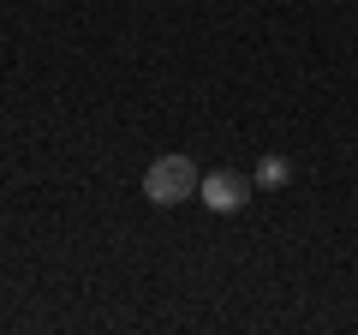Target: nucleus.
I'll return each instance as SVG.
<instances>
[{"label":"nucleus","instance_id":"1","mask_svg":"<svg viewBox=\"0 0 358 335\" xmlns=\"http://www.w3.org/2000/svg\"><path fill=\"white\" fill-rule=\"evenodd\" d=\"M197 186H203V174H197L192 156H179V150H173V156H155V162L143 168V198H150V204H162V210L197 198Z\"/></svg>","mask_w":358,"mask_h":335},{"label":"nucleus","instance_id":"2","mask_svg":"<svg viewBox=\"0 0 358 335\" xmlns=\"http://www.w3.org/2000/svg\"><path fill=\"white\" fill-rule=\"evenodd\" d=\"M251 186L245 174H233V168H215V174H203V186H197V198H203V210H215V216H239L245 204H251Z\"/></svg>","mask_w":358,"mask_h":335},{"label":"nucleus","instance_id":"3","mask_svg":"<svg viewBox=\"0 0 358 335\" xmlns=\"http://www.w3.org/2000/svg\"><path fill=\"white\" fill-rule=\"evenodd\" d=\"M287 180H293V162H287V156H263V162H257V186L275 192V186H287Z\"/></svg>","mask_w":358,"mask_h":335}]
</instances>
